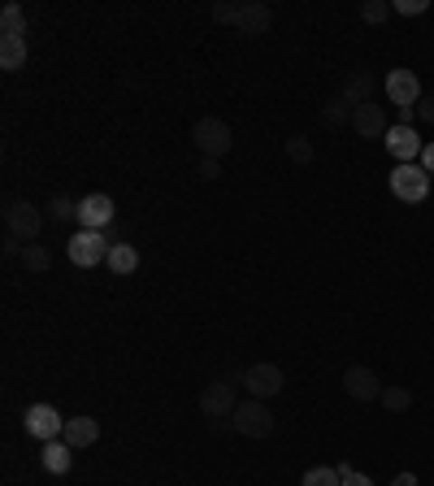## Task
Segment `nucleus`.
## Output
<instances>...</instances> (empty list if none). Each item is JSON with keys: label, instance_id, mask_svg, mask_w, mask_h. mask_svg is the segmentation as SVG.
<instances>
[{"label": "nucleus", "instance_id": "nucleus-3", "mask_svg": "<svg viewBox=\"0 0 434 486\" xmlns=\"http://www.w3.org/2000/svg\"><path fill=\"white\" fill-rule=\"evenodd\" d=\"M108 248H113V243H108L105 230H79L74 239L65 243V257H70V266L96 269L108 261Z\"/></svg>", "mask_w": 434, "mask_h": 486}, {"label": "nucleus", "instance_id": "nucleus-20", "mask_svg": "<svg viewBox=\"0 0 434 486\" xmlns=\"http://www.w3.org/2000/svg\"><path fill=\"white\" fill-rule=\"evenodd\" d=\"M26 66V40H0V70L14 74Z\"/></svg>", "mask_w": 434, "mask_h": 486}, {"label": "nucleus", "instance_id": "nucleus-9", "mask_svg": "<svg viewBox=\"0 0 434 486\" xmlns=\"http://www.w3.org/2000/svg\"><path fill=\"white\" fill-rule=\"evenodd\" d=\"M113 218H118V204H113V196H105V192H91V196L79 200V226H83V230H108Z\"/></svg>", "mask_w": 434, "mask_h": 486}, {"label": "nucleus", "instance_id": "nucleus-26", "mask_svg": "<svg viewBox=\"0 0 434 486\" xmlns=\"http://www.w3.org/2000/svg\"><path fill=\"white\" fill-rule=\"evenodd\" d=\"M287 156H291L296 165H308V161H313V144H308L304 135H291V139H287Z\"/></svg>", "mask_w": 434, "mask_h": 486}, {"label": "nucleus", "instance_id": "nucleus-25", "mask_svg": "<svg viewBox=\"0 0 434 486\" xmlns=\"http://www.w3.org/2000/svg\"><path fill=\"white\" fill-rule=\"evenodd\" d=\"M378 404H382L387 413H404L412 404V391L409 387H382V399H378Z\"/></svg>", "mask_w": 434, "mask_h": 486}, {"label": "nucleus", "instance_id": "nucleus-18", "mask_svg": "<svg viewBox=\"0 0 434 486\" xmlns=\"http://www.w3.org/2000/svg\"><path fill=\"white\" fill-rule=\"evenodd\" d=\"M105 269L108 274H118V278H130V274L139 269V248H135V243H113V248H108Z\"/></svg>", "mask_w": 434, "mask_h": 486}, {"label": "nucleus", "instance_id": "nucleus-6", "mask_svg": "<svg viewBox=\"0 0 434 486\" xmlns=\"http://www.w3.org/2000/svg\"><path fill=\"white\" fill-rule=\"evenodd\" d=\"M22 430L31 435V439H40V443H52V439H61V430H65V417L52 408V404H31L26 413H22Z\"/></svg>", "mask_w": 434, "mask_h": 486}, {"label": "nucleus", "instance_id": "nucleus-28", "mask_svg": "<svg viewBox=\"0 0 434 486\" xmlns=\"http://www.w3.org/2000/svg\"><path fill=\"white\" fill-rule=\"evenodd\" d=\"M426 9H430L426 0H395V5H391V14H404V18H421Z\"/></svg>", "mask_w": 434, "mask_h": 486}, {"label": "nucleus", "instance_id": "nucleus-8", "mask_svg": "<svg viewBox=\"0 0 434 486\" xmlns=\"http://www.w3.org/2000/svg\"><path fill=\"white\" fill-rule=\"evenodd\" d=\"M239 387H248L252 399H274L282 391V369L269 365V360H260V365H252V369L239 374Z\"/></svg>", "mask_w": 434, "mask_h": 486}, {"label": "nucleus", "instance_id": "nucleus-21", "mask_svg": "<svg viewBox=\"0 0 434 486\" xmlns=\"http://www.w3.org/2000/svg\"><path fill=\"white\" fill-rule=\"evenodd\" d=\"M22 266L31 269V274H48V269H52V252H48L43 243H26V248H22Z\"/></svg>", "mask_w": 434, "mask_h": 486}, {"label": "nucleus", "instance_id": "nucleus-27", "mask_svg": "<svg viewBox=\"0 0 434 486\" xmlns=\"http://www.w3.org/2000/svg\"><path fill=\"white\" fill-rule=\"evenodd\" d=\"M361 18H365L369 26L387 23V18H391V5H387V0H365V5H361Z\"/></svg>", "mask_w": 434, "mask_h": 486}, {"label": "nucleus", "instance_id": "nucleus-7", "mask_svg": "<svg viewBox=\"0 0 434 486\" xmlns=\"http://www.w3.org/2000/svg\"><path fill=\"white\" fill-rule=\"evenodd\" d=\"M391 192L400 200H409V204H421V200L430 196V174L412 161V165H395L391 170Z\"/></svg>", "mask_w": 434, "mask_h": 486}, {"label": "nucleus", "instance_id": "nucleus-14", "mask_svg": "<svg viewBox=\"0 0 434 486\" xmlns=\"http://www.w3.org/2000/svg\"><path fill=\"white\" fill-rule=\"evenodd\" d=\"M352 131L361 135V139H387L391 131V122H387V113H382V105H361V109H352Z\"/></svg>", "mask_w": 434, "mask_h": 486}, {"label": "nucleus", "instance_id": "nucleus-19", "mask_svg": "<svg viewBox=\"0 0 434 486\" xmlns=\"http://www.w3.org/2000/svg\"><path fill=\"white\" fill-rule=\"evenodd\" d=\"M0 40H26V14H22V5H5L0 9Z\"/></svg>", "mask_w": 434, "mask_h": 486}, {"label": "nucleus", "instance_id": "nucleus-17", "mask_svg": "<svg viewBox=\"0 0 434 486\" xmlns=\"http://www.w3.org/2000/svg\"><path fill=\"white\" fill-rule=\"evenodd\" d=\"M40 464L48 469V473H70L74 469V447L70 443H61V439H52V443H43V452H40Z\"/></svg>", "mask_w": 434, "mask_h": 486}, {"label": "nucleus", "instance_id": "nucleus-22", "mask_svg": "<svg viewBox=\"0 0 434 486\" xmlns=\"http://www.w3.org/2000/svg\"><path fill=\"white\" fill-rule=\"evenodd\" d=\"M43 218H52V221H79V200L52 196L48 204H43Z\"/></svg>", "mask_w": 434, "mask_h": 486}, {"label": "nucleus", "instance_id": "nucleus-24", "mask_svg": "<svg viewBox=\"0 0 434 486\" xmlns=\"http://www.w3.org/2000/svg\"><path fill=\"white\" fill-rule=\"evenodd\" d=\"M322 122L330 126V131H344V126H352V109H347L344 100L335 96V100H330V105L322 109Z\"/></svg>", "mask_w": 434, "mask_h": 486}, {"label": "nucleus", "instance_id": "nucleus-33", "mask_svg": "<svg viewBox=\"0 0 434 486\" xmlns=\"http://www.w3.org/2000/svg\"><path fill=\"white\" fill-rule=\"evenodd\" d=\"M391 486H417V478H412V473H400V478H395Z\"/></svg>", "mask_w": 434, "mask_h": 486}, {"label": "nucleus", "instance_id": "nucleus-15", "mask_svg": "<svg viewBox=\"0 0 434 486\" xmlns=\"http://www.w3.org/2000/svg\"><path fill=\"white\" fill-rule=\"evenodd\" d=\"M339 100H344L347 109L369 105V100H373V74H369V70H352V74H347V83L339 88Z\"/></svg>", "mask_w": 434, "mask_h": 486}, {"label": "nucleus", "instance_id": "nucleus-31", "mask_svg": "<svg viewBox=\"0 0 434 486\" xmlns=\"http://www.w3.org/2000/svg\"><path fill=\"white\" fill-rule=\"evenodd\" d=\"M417 117H421V122H434V96H421V105H417Z\"/></svg>", "mask_w": 434, "mask_h": 486}, {"label": "nucleus", "instance_id": "nucleus-12", "mask_svg": "<svg viewBox=\"0 0 434 486\" xmlns=\"http://www.w3.org/2000/svg\"><path fill=\"white\" fill-rule=\"evenodd\" d=\"M344 391L352 399H361V404H373V399H382V382H378V374L365 369V365H347L344 369Z\"/></svg>", "mask_w": 434, "mask_h": 486}, {"label": "nucleus", "instance_id": "nucleus-29", "mask_svg": "<svg viewBox=\"0 0 434 486\" xmlns=\"http://www.w3.org/2000/svg\"><path fill=\"white\" fill-rule=\"evenodd\" d=\"M217 174H222V161H213V156H200V178H204V182H213Z\"/></svg>", "mask_w": 434, "mask_h": 486}, {"label": "nucleus", "instance_id": "nucleus-32", "mask_svg": "<svg viewBox=\"0 0 434 486\" xmlns=\"http://www.w3.org/2000/svg\"><path fill=\"white\" fill-rule=\"evenodd\" d=\"M344 486H373V482H369L365 473H356V469H352V473L344 478Z\"/></svg>", "mask_w": 434, "mask_h": 486}, {"label": "nucleus", "instance_id": "nucleus-1", "mask_svg": "<svg viewBox=\"0 0 434 486\" xmlns=\"http://www.w3.org/2000/svg\"><path fill=\"white\" fill-rule=\"evenodd\" d=\"M209 14H213V23H231L239 35H265V31L274 26V9H269V5H260V0H243V5H226V0H217Z\"/></svg>", "mask_w": 434, "mask_h": 486}, {"label": "nucleus", "instance_id": "nucleus-2", "mask_svg": "<svg viewBox=\"0 0 434 486\" xmlns=\"http://www.w3.org/2000/svg\"><path fill=\"white\" fill-rule=\"evenodd\" d=\"M5 230H9V239L35 243L43 230L40 204H31V200H9V204H5Z\"/></svg>", "mask_w": 434, "mask_h": 486}, {"label": "nucleus", "instance_id": "nucleus-10", "mask_svg": "<svg viewBox=\"0 0 434 486\" xmlns=\"http://www.w3.org/2000/svg\"><path fill=\"white\" fill-rule=\"evenodd\" d=\"M382 88H387V100L395 109H417L421 105V79L412 70H391Z\"/></svg>", "mask_w": 434, "mask_h": 486}, {"label": "nucleus", "instance_id": "nucleus-4", "mask_svg": "<svg viewBox=\"0 0 434 486\" xmlns=\"http://www.w3.org/2000/svg\"><path fill=\"white\" fill-rule=\"evenodd\" d=\"M192 139H195V148H200V156H213V161H222L235 148V131L226 126V117H200Z\"/></svg>", "mask_w": 434, "mask_h": 486}, {"label": "nucleus", "instance_id": "nucleus-11", "mask_svg": "<svg viewBox=\"0 0 434 486\" xmlns=\"http://www.w3.org/2000/svg\"><path fill=\"white\" fill-rule=\"evenodd\" d=\"M200 413L204 417H231L235 413V378H217L200 391Z\"/></svg>", "mask_w": 434, "mask_h": 486}, {"label": "nucleus", "instance_id": "nucleus-16", "mask_svg": "<svg viewBox=\"0 0 434 486\" xmlns=\"http://www.w3.org/2000/svg\"><path fill=\"white\" fill-rule=\"evenodd\" d=\"M96 439H100V421H96V417H65L61 443H70L74 452H83V447H91Z\"/></svg>", "mask_w": 434, "mask_h": 486}, {"label": "nucleus", "instance_id": "nucleus-5", "mask_svg": "<svg viewBox=\"0 0 434 486\" xmlns=\"http://www.w3.org/2000/svg\"><path fill=\"white\" fill-rule=\"evenodd\" d=\"M231 421H235V435H243V439H269L274 435V417H269L265 399H243V404H235Z\"/></svg>", "mask_w": 434, "mask_h": 486}, {"label": "nucleus", "instance_id": "nucleus-13", "mask_svg": "<svg viewBox=\"0 0 434 486\" xmlns=\"http://www.w3.org/2000/svg\"><path fill=\"white\" fill-rule=\"evenodd\" d=\"M421 148H426V139L412 131V126H391L387 131V153L400 161V165H412V161H421Z\"/></svg>", "mask_w": 434, "mask_h": 486}, {"label": "nucleus", "instance_id": "nucleus-30", "mask_svg": "<svg viewBox=\"0 0 434 486\" xmlns=\"http://www.w3.org/2000/svg\"><path fill=\"white\" fill-rule=\"evenodd\" d=\"M426 174H434V139H426V148H421V161H417Z\"/></svg>", "mask_w": 434, "mask_h": 486}, {"label": "nucleus", "instance_id": "nucleus-23", "mask_svg": "<svg viewBox=\"0 0 434 486\" xmlns=\"http://www.w3.org/2000/svg\"><path fill=\"white\" fill-rule=\"evenodd\" d=\"M300 486H344V478H339V469H330V464H313V469H304Z\"/></svg>", "mask_w": 434, "mask_h": 486}]
</instances>
